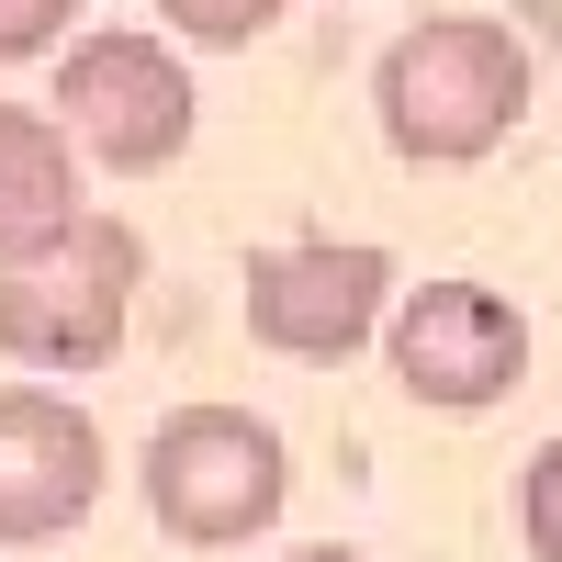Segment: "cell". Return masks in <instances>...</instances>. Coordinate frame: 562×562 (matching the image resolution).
Here are the masks:
<instances>
[{"label": "cell", "instance_id": "obj_11", "mask_svg": "<svg viewBox=\"0 0 562 562\" xmlns=\"http://www.w3.org/2000/svg\"><path fill=\"white\" fill-rule=\"evenodd\" d=\"M79 23V0H0V68H23V57H45Z\"/></svg>", "mask_w": 562, "mask_h": 562}, {"label": "cell", "instance_id": "obj_6", "mask_svg": "<svg viewBox=\"0 0 562 562\" xmlns=\"http://www.w3.org/2000/svg\"><path fill=\"white\" fill-rule=\"evenodd\" d=\"M394 304V259L371 237H293L248 259V338L281 360H349L383 338Z\"/></svg>", "mask_w": 562, "mask_h": 562}, {"label": "cell", "instance_id": "obj_10", "mask_svg": "<svg viewBox=\"0 0 562 562\" xmlns=\"http://www.w3.org/2000/svg\"><path fill=\"white\" fill-rule=\"evenodd\" d=\"M518 540H529L540 562H562V439L529 461V484H518Z\"/></svg>", "mask_w": 562, "mask_h": 562}, {"label": "cell", "instance_id": "obj_2", "mask_svg": "<svg viewBox=\"0 0 562 562\" xmlns=\"http://www.w3.org/2000/svg\"><path fill=\"white\" fill-rule=\"evenodd\" d=\"M135 281H147V237L124 214H68L57 237L0 259V349L23 371H102L124 349Z\"/></svg>", "mask_w": 562, "mask_h": 562}, {"label": "cell", "instance_id": "obj_4", "mask_svg": "<svg viewBox=\"0 0 562 562\" xmlns=\"http://www.w3.org/2000/svg\"><path fill=\"white\" fill-rule=\"evenodd\" d=\"M192 68L169 57L158 34H79L68 68H57V124L79 169H124V180H158L180 147H192Z\"/></svg>", "mask_w": 562, "mask_h": 562}, {"label": "cell", "instance_id": "obj_1", "mask_svg": "<svg viewBox=\"0 0 562 562\" xmlns=\"http://www.w3.org/2000/svg\"><path fill=\"white\" fill-rule=\"evenodd\" d=\"M371 102H383L394 158L416 169H473L495 158L529 113V45L484 23V12H439V23H405L371 68Z\"/></svg>", "mask_w": 562, "mask_h": 562}, {"label": "cell", "instance_id": "obj_3", "mask_svg": "<svg viewBox=\"0 0 562 562\" xmlns=\"http://www.w3.org/2000/svg\"><path fill=\"white\" fill-rule=\"evenodd\" d=\"M135 484H147V518L169 540L237 551V540H259L281 518V495H293V450H281V428L248 416V405H180V416H158Z\"/></svg>", "mask_w": 562, "mask_h": 562}, {"label": "cell", "instance_id": "obj_12", "mask_svg": "<svg viewBox=\"0 0 562 562\" xmlns=\"http://www.w3.org/2000/svg\"><path fill=\"white\" fill-rule=\"evenodd\" d=\"M293 562H371V551H338V540H315V551H293Z\"/></svg>", "mask_w": 562, "mask_h": 562}, {"label": "cell", "instance_id": "obj_8", "mask_svg": "<svg viewBox=\"0 0 562 562\" xmlns=\"http://www.w3.org/2000/svg\"><path fill=\"white\" fill-rule=\"evenodd\" d=\"M68 214H79V147H68V124L0 102V259L34 248V237H57Z\"/></svg>", "mask_w": 562, "mask_h": 562}, {"label": "cell", "instance_id": "obj_7", "mask_svg": "<svg viewBox=\"0 0 562 562\" xmlns=\"http://www.w3.org/2000/svg\"><path fill=\"white\" fill-rule=\"evenodd\" d=\"M113 450L90 428V405L45 394V383H0V540H57L102 506Z\"/></svg>", "mask_w": 562, "mask_h": 562}, {"label": "cell", "instance_id": "obj_5", "mask_svg": "<svg viewBox=\"0 0 562 562\" xmlns=\"http://www.w3.org/2000/svg\"><path fill=\"white\" fill-rule=\"evenodd\" d=\"M383 360L416 405L439 416H484L518 394L529 371V315L495 293V281H416L405 304H383Z\"/></svg>", "mask_w": 562, "mask_h": 562}, {"label": "cell", "instance_id": "obj_9", "mask_svg": "<svg viewBox=\"0 0 562 562\" xmlns=\"http://www.w3.org/2000/svg\"><path fill=\"white\" fill-rule=\"evenodd\" d=\"M158 23H180L192 45H259L281 23V0H158Z\"/></svg>", "mask_w": 562, "mask_h": 562}]
</instances>
